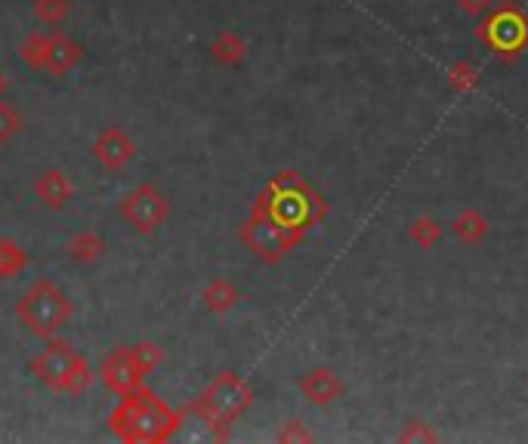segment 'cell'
<instances>
[{
	"mask_svg": "<svg viewBox=\"0 0 528 444\" xmlns=\"http://www.w3.org/2000/svg\"><path fill=\"white\" fill-rule=\"evenodd\" d=\"M25 127V118H22V111L7 102V99H0V145H10Z\"/></svg>",
	"mask_w": 528,
	"mask_h": 444,
	"instance_id": "cell-22",
	"label": "cell"
},
{
	"mask_svg": "<svg viewBox=\"0 0 528 444\" xmlns=\"http://www.w3.org/2000/svg\"><path fill=\"white\" fill-rule=\"evenodd\" d=\"M303 238H306L303 232H291V229L281 226V222H275L269 216V210L260 204V198L254 201V210H251L248 222L241 226L244 247H248L260 259V263H266V266L281 263V259H285Z\"/></svg>",
	"mask_w": 528,
	"mask_h": 444,
	"instance_id": "cell-6",
	"label": "cell"
},
{
	"mask_svg": "<svg viewBox=\"0 0 528 444\" xmlns=\"http://www.w3.org/2000/svg\"><path fill=\"white\" fill-rule=\"evenodd\" d=\"M16 315L28 333H34V337H41V340H50L68 324V318H72V300L62 293L56 281L38 278L22 293Z\"/></svg>",
	"mask_w": 528,
	"mask_h": 444,
	"instance_id": "cell-5",
	"label": "cell"
},
{
	"mask_svg": "<svg viewBox=\"0 0 528 444\" xmlns=\"http://www.w3.org/2000/svg\"><path fill=\"white\" fill-rule=\"evenodd\" d=\"M34 16L47 28H59L72 16V0H34Z\"/></svg>",
	"mask_w": 528,
	"mask_h": 444,
	"instance_id": "cell-21",
	"label": "cell"
},
{
	"mask_svg": "<svg viewBox=\"0 0 528 444\" xmlns=\"http://www.w3.org/2000/svg\"><path fill=\"white\" fill-rule=\"evenodd\" d=\"M300 392H303L306 401L325 407V404H334L337 398H343L346 386H343V380L334 374V370L315 367V370H309V374L300 380Z\"/></svg>",
	"mask_w": 528,
	"mask_h": 444,
	"instance_id": "cell-13",
	"label": "cell"
},
{
	"mask_svg": "<svg viewBox=\"0 0 528 444\" xmlns=\"http://www.w3.org/2000/svg\"><path fill=\"white\" fill-rule=\"evenodd\" d=\"M34 198H38L41 207H47V210H62L75 198V182L62 170H44L38 179H34Z\"/></svg>",
	"mask_w": 528,
	"mask_h": 444,
	"instance_id": "cell-11",
	"label": "cell"
},
{
	"mask_svg": "<svg viewBox=\"0 0 528 444\" xmlns=\"http://www.w3.org/2000/svg\"><path fill=\"white\" fill-rule=\"evenodd\" d=\"M241 300V290L229 278H210L201 290V303L210 315H229Z\"/></svg>",
	"mask_w": 528,
	"mask_h": 444,
	"instance_id": "cell-15",
	"label": "cell"
},
{
	"mask_svg": "<svg viewBox=\"0 0 528 444\" xmlns=\"http://www.w3.org/2000/svg\"><path fill=\"white\" fill-rule=\"evenodd\" d=\"M47 53H50V34L44 31H31L19 44V59L31 71H47Z\"/></svg>",
	"mask_w": 528,
	"mask_h": 444,
	"instance_id": "cell-19",
	"label": "cell"
},
{
	"mask_svg": "<svg viewBox=\"0 0 528 444\" xmlns=\"http://www.w3.org/2000/svg\"><path fill=\"white\" fill-rule=\"evenodd\" d=\"M133 355H136L139 367H143L146 374H152V370L164 361V352H161L155 343H136V346H133Z\"/></svg>",
	"mask_w": 528,
	"mask_h": 444,
	"instance_id": "cell-24",
	"label": "cell"
},
{
	"mask_svg": "<svg viewBox=\"0 0 528 444\" xmlns=\"http://www.w3.org/2000/svg\"><path fill=\"white\" fill-rule=\"evenodd\" d=\"M121 216L127 219V226L139 235H152L158 232L167 216H170V201L167 195L152 182H139L136 189H130L121 201Z\"/></svg>",
	"mask_w": 528,
	"mask_h": 444,
	"instance_id": "cell-8",
	"label": "cell"
},
{
	"mask_svg": "<svg viewBox=\"0 0 528 444\" xmlns=\"http://www.w3.org/2000/svg\"><path fill=\"white\" fill-rule=\"evenodd\" d=\"M81 62H84V47L75 41V37L53 31L50 53H47V74H53V78H65V74H72Z\"/></svg>",
	"mask_w": 528,
	"mask_h": 444,
	"instance_id": "cell-12",
	"label": "cell"
},
{
	"mask_svg": "<svg viewBox=\"0 0 528 444\" xmlns=\"http://www.w3.org/2000/svg\"><path fill=\"white\" fill-rule=\"evenodd\" d=\"M408 238H411V244L420 247V250H433V247L442 244L445 229L439 226L433 216H417L411 226H408Z\"/></svg>",
	"mask_w": 528,
	"mask_h": 444,
	"instance_id": "cell-20",
	"label": "cell"
},
{
	"mask_svg": "<svg viewBox=\"0 0 528 444\" xmlns=\"http://www.w3.org/2000/svg\"><path fill=\"white\" fill-rule=\"evenodd\" d=\"M146 370L139 367V361H136V355H133V346H118V349H112L109 355L102 358V364H99V380L105 383V389L109 392H115L118 398L121 395H127V392H133V389H139L146 383Z\"/></svg>",
	"mask_w": 528,
	"mask_h": 444,
	"instance_id": "cell-9",
	"label": "cell"
},
{
	"mask_svg": "<svg viewBox=\"0 0 528 444\" xmlns=\"http://www.w3.org/2000/svg\"><path fill=\"white\" fill-rule=\"evenodd\" d=\"M525 383H528V374H525Z\"/></svg>",
	"mask_w": 528,
	"mask_h": 444,
	"instance_id": "cell-29",
	"label": "cell"
},
{
	"mask_svg": "<svg viewBox=\"0 0 528 444\" xmlns=\"http://www.w3.org/2000/svg\"><path fill=\"white\" fill-rule=\"evenodd\" d=\"M93 158L102 164V170L109 173H121L124 167L133 164L136 158V142L127 130L121 127H105L96 142H93Z\"/></svg>",
	"mask_w": 528,
	"mask_h": 444,
	"instance_id": "cell-10",
	"label": "cell"
},
{
	"mask_svg": "<svg viewBox=\"0 0 528 444\" xmlns=\"http://www.w3.org/2000/svg\"><path fill=\"white\" fill-rule=\"evenodd\" d=\"M488 216L485 213H479V210H461L454 216V222H451V235L461 241V244H467V247H476V244H482L485 238H488Z\"/></svg>",
	"mask_w": 528,
	"mask_h": 444,
	"instance_id": "cell-17",
	"label": "cell"
},
{
	"mask_svg": "<svg viewBox=\"0 0 528 444\" xmlns=\"http://www.w3.org/2000/svg\"><path fill=\"white\" fill-rule=\"evenodd\" d=\"M251 404H254V389L248 386V380H241L232 370H223V374H217L214 383L198 395V401L189 411L198 414L210 429H214L217 438H226L229 426L238 417L248 414Z\"/></svg>",
	"mask_w": 528,
	"mask_h": 444,
	"instance_id": "cell-3",
	"label": "cell"
},
{
	"mask_svg": "<svg viewBox=\"0 0 528 444\" xmlns=\"http://www.w3.org/2000/svg\"><path fill=\"white\" fill-rule=\"evenodd\" d=\"M457 4V10L461 13H467V16H485V13H491V7H495V0H454Z\"/></svg>",
	"mask_w": 528,
	"mask_h": 444,
	"instance_id": "cell-27",
	"label": "cell"
},
{
	"mask_svg": "<svg viewBox=\"0 0 528 444\" xmlns=\"http://www.w3.org/2000/svg\"><path fill=\"white\" fill-rule=\"evenodd\" d=\"M102 253H105V238L93 229H81L65 241V256L75 266H93L102 259Z\"/></svg>",
	"mask_w": 528,
	"mask_h": 444,
	"instance_id": "cell-14",
	"label": "cell"
},
{
	"mask_svg": "<svg viewBox=\"0 0 528 444\" xmlns=\"http://www.w3.org/2000/svg\"><path fill=\"white\" fill-rule=\"evenodd\" d=\"M260 204L269 210V216L275 222H281V226L291 229V232H303V235H306L309 226L322 222L325 213H328L325 198L315 192L303 176H297L291 170L278 173L269 182V189L260 195Z\"/></svg>",
	"mask_w": 528,
	"mask_h": 444,
	"instance_id": "cell-2",
	"label": "cell"
},
{
	"mask_svg": "<svg viewBox=\"0 0 528 444\" xmlns=\"http://www.w3.org/2000/svg\"><path fill=\"white\" fill-rule=\"evenodd\" d=\"M210 56L223 68H241L244 59H248V41L235 31H220L214 44H210Z\"/></svg>",
	"mask_w": 528,
	"mask_h": 444,
	"instance_id": "cell-16",
	"label": "cell"
},
{
	"mask_svg": "<svg viewBox=\"0 0 528 444\" xmlns=\"http://www.w3.org/2000/svg\"><path fill=\"white\" fill-rule=\"evenodd\" d=\"M275 438L288 444V441H312L315 435H312L309 429H303V423H300V420H291V423H288L285 429H281V432H278Z\"/></svg>",
	"mask_w": 528,
	"mask_h": 444,
	"instance_id": "cell-26",
	"label": "cell"
},
{
	"mask_svg": "<svg viewBox=\"0 0 528 444\" xmlns=\"http://www.w3.org/2000/svg\"><path fill=\"white\" fill-rule=\"evenodd\" d=\"M186 414L173 411L170 404H164L146 383L121 395V404L112 414V432L121 441L130 444H158L176 435V429L183 426Z\"/></svg>",
	"mask_w": 528,
	"mask_h": 444,
	"instance_id": "cell-1",
	"label": "cell"
},
{
	"mask_svg": "<svg viewBox=\"0 0 528 444\" xmlns=\"http://www.w3.org/2000/svg\"><path fill=\"white\" fill-rule=\"evenodd\" d=\"M25 269H28V253L22 250V244L0 235V281L19 278Z\"/></svg>",
	"mask_w": 528,
	"mask_h": 444,
	"instance_id": "cell-18",
	"label": "cell"
},
{
	"mask_svg": "<svg viewBox=\"0 0 528 444\" xmlns=\"http://www.w3.org/2000/svg\"><path fill=\"white\" fill-rule=\"evenodd\" d=\"M476 37L498 59L510 62L528 47V16L513 4H507L501 10H491V13H485V22L476 28Z\"/></svg>",
	"mask_w": 528,
	"mask_h": 444,
	"instance_id": "cell-7",
	"label": "cell"
},
{
	"mask_svg": "<svg viewBox=\"0 0 528 444\" xmlns=\"http://www.w3.org/2000/svg\"><path fill=\"white\" fill-rule=\"evenodd\" d=\"M399 441H439V432L430 423H424V420H411L399 432Z\"/></svg>",
	"mask_w": 528,
	"mask_h": 444,
	"instance_id": "cell-25",
	"label": "cell"
},
{
	"mask_svg": "<svg viewBox=\"0 0 528 444\" xmlns=\"http://www.w3.org/2000/svg\"><path fill=\"white\" fill-rule=\"evenodd\" d=\"M448 87L454 93H473L479 87V68L473 62H454L448 71Z\"/></svg>",
	"mask_w": 528,
	"mask_h": 444,
	"instance_id": "cell-23",
	"label": "cell"
},
{
	"mask_svg": "<svg viewBox=\"0 0 528 444\" xmlns=\"http://www.w3.org/2000/svg\"><path fill=\"white\" fill-rule=\"evenodd\" d=\"M31 374L59 395H84L93 383V367L68 343L50 337L47 346L31 358Z\"/></svg>",
	"mask_w": 528,
	"mask_h": 444,
	"instance_id": "cell-4",
	"label": "cell"
},
{
	"mask_svg": "<svg viewBox=\"0 0 528 444\" xmlns=\"http://www.w3.org/2000/svg\"><path fill=\"white\" fill-rule=\"evenodd\" d=\"M7 93H10V78H7L4 71H0V99H4Z\"/></svg>",
	"mask_w": 528,
	"mask_h": 444,
	"instance_id": "cell-28",
	"label": "cell"
}]
</instances>
